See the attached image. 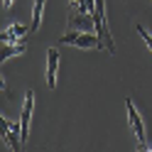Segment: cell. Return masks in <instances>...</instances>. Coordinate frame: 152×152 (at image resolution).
<instances>
[{"instance_id": "obj_12", "label": "cell", "mask_w": 152, "mask_h": 152, "mask_svg": "<svg viewBox=\"0 0 152 152\" xmlns=\"http://www.w3.org/2000/svg\"><path fill=\"white\" fill-rule=\"evenodd\" d=\"M140 152H152V145H137Z\"/></svg>"}, {"instance_id": "obj_2", "label": "cell", "mask_w": 152, "mask_h": 152, "mask_svg": "<svg viewBox=\"0 0 152 152\" xmlns=\"http://www.w3.org/2000/svg\"><path fill=\"white\" fill-rule=\"evenodd\" d=\"M0 130H3V145L7 147L10 145L15 152L22 150V130H20V123H10L5 115H0Z\"/></svg>"}, {"instance_id": "obj_8", "label": "cell", "mask_w": 152, "mask_h": 152, "mask_svg": "<svg viewBox=\"0 0 152 152\" xmlns=\"http://www.w3.org/2000/svg\"><path fill=\"white\" fill-rule=\"evenodd\" d=\"M44 3H47V0H34V7H32V25H30V34H34V32H39V27H42Z\"/></svg>"}, {"instance_id": "obj_9", "label": "cell", "mask_w": 152, "mask_h": 152, "mask_svg": "<svg viewBox=\"0 0 152 152\" xmlns=\"http://www.w3.org/2000/svg\"><path fill=\"white\" fill-rule=\"evenodd\" d=\"M27 52V47L25 42H15V44H3V49H0V59L7 61L10 56H17V54H25Z\"/></svg>"}, {"instance_id": "obj_4", "label": "cell", "mask_w": 152, "mask_h": 152, "mask_svg": "<svg viewBox=\"0 0 152 152\" xmlns=\"http://www.w3.org/2000/svg\"><path fill=\"white\" fill-rule=\"evenodd\" d=\"M125 110H128V123H130V128H132V132H135V137H137V145H147L145 142V123H142L140 113L135 110L132 98H125Z\"/></svg>"}, {"instance_id": "obj_3", "label": "cell", "mask_w": 152, "mask_h": 152, "mask_svg": "<svg viewBox=\"0 0 152 152\" xmlns=\"http://www.w3.org/2000/svg\"><path fill=\"white\" fill-rule=\"evenodd\" d=\"M66 27L71 30H86V32H96V20L91 12H79V10H69L66 12Z\"/></svg>"}, {"instance_id": "obj_5", "label": "cell", "mask_w": 152, "mask_h": 152, "mask_svg": "<svg viewBox=\"0 0 152 152\" xmlns=\"http://www.w3.org/2000/svg\"><path fill=\"white\" fill-rule=\"evenodd\" d=\"M32 108H34V91H27V93H25V103H22V113H20V130H22V142H27V135H30Z\"/></svg>"}, {"instance_id": "obj_7", "label": "cell", "mask_w": 152, "mask_h": 152, "mask_svg": "<svg viewBox=\"0 0 152 152\" xmlns=\"http://www.w3.org/2000/svg\"><path fill=\"white\" fill-rule=\"evenodd\" d=\"M27 34V27L15 22L10 25L7 30H3V34H0V39H3V44H15V42H22V37Z\"/></svg>"}, {"instance_id": "obj_11", "label": "cell", "mask_w": 152, "mask_h": 152, "mask_svg": "<svg viewBox=\"0 0 152 152\" xmlns=\"http://www.w3.org/2000/svg\"><path fill=\"white\" fill-rule=\"evenodd\" d=\"M12 5H15V0H3V7H5V10H10Z\"/></svg>"}, {"instance_id": "obj_10", "label": "cell", "mask_w": 152, "mask_h": 152, "mask_svg": "<svg viewBox=\"0 0 152 152\" xmlns=\"http://www.w3.org/2000/svg\"><path fill=\"white\" fill-rule=\"evenodd\" d=\"M135 30H137V34L142 37V39H145V47L152 52V32H150V30H147V27L142 25V22H137V25H135Z\"/></svg>"}, {"instance_id": "obj_6", "label": "cell", "mask_w": 152, "mask_h": 152, "mask_svg": "<svg viewBox=\"0 0 152 152\" xmlns=\"http://www.w3.org/2000/svg\"><path fill=\"white\" fill-rule=\"evenodd\" d=\"M59 49L49 47L47 49V88H56V74H59Z\"/></svg>"}, {"instance_id": "obj_1", "label": "cell", "mask_w": 152, "mask_h": 152, "mask_svg": "<svg viewBox=\"0 0 152 152\" xmlns=\"http://www.w3.org/2000/svg\"><path fill=\"white\" fill-rule=\"evenodd\" d=\"M59 44H74L79 49H106L101 37L96 32H86V30H69L66 34L59 37Z\"/></svg>"}]
</instances>
